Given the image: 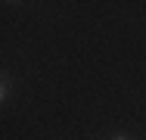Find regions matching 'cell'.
I'll list each match as a JSON object with an SVG mask.
<instances>
[{"label":"cell","instance_id":"1","mask_svg":"<svg viewBox=\"0 0 146 140\" xmlns=\"http://www.w3.org/2000/svg\"><path fill=\"white\" fill-rule=\"evenodd\" d=\"M9 90H13V78L3 72V84H0V103H6V100H9Z\"/></svg>","mask_w":146,"mask_h":140},{"label":"cell","instance_id":"2","mask_svg":"<svg viewBox=\"0 0 146 140\" xmlns=\"http://www.w3.org/2000/svg\"><path fill=\"white\" fill-rule=\"evenodd\" d=\"M109 140H131V137H124V134H115V137H109Z\"/></svg>","mask_w":146,"mask_h":140}]
</instances>
